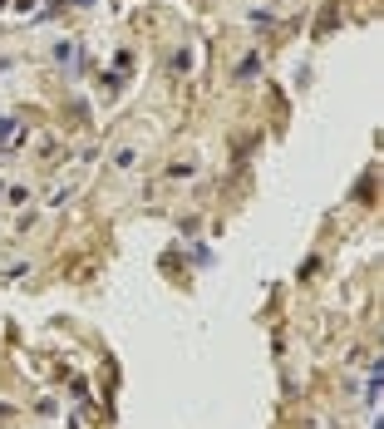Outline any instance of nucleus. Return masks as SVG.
I'll use <instances>...</instances> for the list:
<instances>
[{"mask_svg":"<svg viewBox=\"0 0 384 429\" xmlns=\"http://www.w3.org/2000/svg\"><path fill=\"white\" fill-rule=\"evenodd\" d=\"M20 138H25V118H0V153L15 148Z\"/></svg>","mask_w":384,"mask_h":429,"instance_id":"f257e3e1","label":"nucleus"},{"mask_svg":"<svg viewBox=\"0 0 384 429\" xmlns=\"http://www.w3.org/2000/svg\"><path fill=\"white\" fill-rule=\"evenodd\" d=\"M113 168H133V148H118L113 153Z\"/></svg>","mask_w":384,"mask_h":429,"instance_id":"f03ea898","label":"nucleus"}]
</instances>
